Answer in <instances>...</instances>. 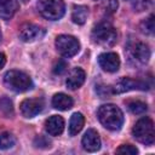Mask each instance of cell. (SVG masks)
Wrapping results in <instances>:
<instances>
[{
	"instance_id": "24",
	"label": "cell",
	"mask_w": 155,
	"mask_h": 155,
	"mask_svg": "<svg viewBox=\"0 0 155 155\" xmlns=\"http://www.w3.org/2000/svg\"><path fill=\"white\" fill-rule=\"evenodd\" d=\"M34 144H35V147H38V148H50L51 142H50L48 139H46L45 137L39 136V137H36V138H35Z\"/></svg>"
},
{
	"instance_id": "8",
	"label": "cell",
	"mask_w": 155,
	"mask_h": 155,
	"mask_svg": "<svg viewBox=\"0 0 155 155\" xmlns=\"http://www.w3.org/2000/svg\"><path fill=\"white\" fill-rule=\"evenodd\" d=\"M19 39L24 42H33L41 39L45 35V29L34 24V23H24L19 27L18 30Z\"/></svg>"
},
{
	"instance_id": "28",
	"label": "cell",
	"mask_w": 155,
	"mask_h": 155,
	"mask_svg": "<svg viewBox=\"0 0 155 155\" xmlns=\"http://www.w3.org/2000/svg\"><path fill=\"white\" fill-rule=\"evenodd\" d=\"M0 40H1V30H0Z\"/></svg>"
},
{
	"instance_id": "25",
	"label": "cell",
	"mask_w": 155,
	"mask_h": 155,
	"mask_svg": "<svg viewBox=\"0 0 155 155\" xmlns=\"http://www.w3.org/2000/svg\"><path fill=\"white\" fill-rule=\"evenodd\" d=\"M65 69H67V63L63 61H58V63L53 68V73L54 74H63L65 71Z\"/></svg>"
},
{
	"instance_id": "3",
	"label": "cell",
	"mask_w": 155,
	"mask_h": 155,
	"mask_svg": "<svg viewBox=\"0 0 155 155\" xmlns=\"http://www.w3.org/2000/svg\"><path fill=\"white\" fill-rule=\"evenodd\" d=\"M5 86L13 92H25L33 88V81L28 74L21 70H8L4 75Z\"/></svg>"
},
{
	"instance_id": "1",
	"label": "cell",
	"mask_w": 155,
	"mask_h": 155,
	"mask_svg": "<svg viewBox=\"0 0 155 155\" xmlns=\"http://www.w3.org/2000/svg\"><path fill=\"white\" fill-rule=\"evenodd\" d=\"M99 122L110 131H117L124 125V114L115 104H103L97 111Z\"/></svg>"
},
{
	"instance_id": "4",
	"label": "cell",
	"mask_w": 155,
	"mask_h": 155,
	"mask_svg": "<svg viewBox=\"0 0 155 155\" xmlns=\"http://www.w3.org/2000/svg\"><path fill=\"white\" fill-rule=\"evenodd\" d=\"M132 134L139 143L151 145L155 140V130L153 120L148 116L139 119L132 128Z\"/></svg>"
},
{
	"instance_id": "19",
	"label": "cell",
	"mask_w": 155,
	"mask_h": 155,
	"mask_svg": "<svg viewBox=\"0 0 155 155\" xmlns=\"http://www.w3.org/2000/svg\"><path fill=\"white\" fill-rule=\"evenodd\" d=\"M15 144H16V138L12 133L10 132L0 133V149L1 150H7L12 148Z\"/></svg>"
},
{
	"instance_id": "18",
	"label": "cell",
	"mask_w": 155,
	"mask_h": 155,
	"mask_svg": "<svg viewBox=\"0 0 155 155\" xmlns=\"http://www.w3.org/2000/svg\"><path fill=\"white\" fill-rule=\"evenodd\" d=\"M87 16H88V8L82 5L75 6L71 12V19L76 24H84L87 19Z\"/></svg>"
},
{
	"instance_id": "20",
	"label": "cell",
	"mask_w": 155,
	"mask_h": 155,
	"mask_svg": "<svg viewBox=\"0 0 155 155\" xmlns=\"http://www.w3.org/2000/svg\"><path fill=\"white\" fill-rule=\"evenodd\" d=\"M127 108L132 114L139 115V114H143L147 111L148 105L142 101H130V102H127Z\"/></svg>"
},
{
	"instance_id": "17",
	"label": "cell",
	"mask_w": 155,
	"mask_h": 155,
	"mask_svg": "<svg viewBox=\"0 0 155 155\" xmlns=\"http://www.w3.org/2000/svg\"><path fill=\"white\" fill-rule=\"evenodd\" d=\"M84 124H85L84 115L81 113H74L70 117V121H69V134L70 136L78 134L82 130Z\"/></svg>"
},
{
	"instance_id": "11",
	"label": "cell",
	"mask_w": 155,
	"mask_h": 155,
	"mask_svg": "<svg viewBox=\"0 0 155 155\" xmlns=\"http://www.w3.org/2000/svg\"><path fill=\"white\" fill-rule=\"evenodd\" d=\"M98 63L103 70L108 73H114L120 67V58L115 52H104L99 54Z\"/></svg>"
},
{
	"instance_id": "7",
	"label": "cell",
	"mask_w": 155,
	"mask_h": 155,
	"mask_svg": "<svg viewBox=\"0 0 155 155\" xmlns=\"http://www.w3.org/2000/svg\"><path fill=\"white\" fill-rule=\"evenodd\" d=\"M54 45H56L57 51L63 57H67V58L75 56L80 51V42H79V40L76 38L71 36V35H65V34L58 35L56 38Z\"/></svg>"
},
{
	"instance_id": "27",
	"label": "cell",
	"mask_w": 155,
	"mask_h": 155,
	"mask_svg": "<svg viewBox=\"0 0 155 155\" xmlns=\"http://www.w3.org/2000/svg\"><path fill=\"white\" fill-rule=\"evenodd\" d=\"M22 1H24V2H28V1H29V0H22Z\"/></svg>"
},
{
	"instance_id": "9",
	"label": "cell",
	"mask_w": 155,
	"mask_h": 155,
	"mask_svg": "<svg viewBox=\"0 0 155 155\" xmlns=\"http://www.w3.org/2000/svg\"><path fill=\"white\" fill-rule=\"evenodd\" d=\"M148 84L142 80L122 78L120 79L113 87V93H124L132 90H148Z\"/></svg>"
},
{
	"instance_id": "12",
	"label": "cell",
	"mask_w": 155,
	"mask_h": 155,
	"mask_svg": "<svg viewBox=\"0 0 155 155\" xmlns=\"http://www.w3.org/2000/svg\"><path fill=\"white\" fill-rule=\"evenodd\" d=\"M81 144H82V148L88 153H94V151L99 150V148H101V138H99L98 132L96 130H93V128H88L85 132V134L82 136Z\"/></svg>"
},
{
	"instance_id": "5",
	"label": "cell",
	"mask_w": 155,
	"mask_h": 155,
	"mask_svg": "<svg viewBox=\"0 0 155 155\" xmlns=\"http://www.w3.org/2000/svg\"><path fill=\"white\" fill-rule=\"evenodd\" d=\"M38 10L46 19L57 21L63 17L65 12V5L63 0H39Z\"/></svg>"
},
{
	"instance_id": "15",
	"label": "cell",
	"mask_w": 155,
	"mask_h": 155,
	"mask_svg": "<svg viewBox=\"0 0 155 155\" xmlns=\"http://www.w3.org/2000/svg\"><path fill=\"white\" fill-rule=\"evenodd\" d=\"M19 4L17 0H0V18L10 19L18 11Z\"/></svg>"
},
{
	"instance_id": "16",
	"label": "cell",
	"mask_w": 155,
	"mask_h": 155,
	"mask_svg": "<svg viewBox=\"0 0 155 155\" xmlns=\"http://www.w3.org/2000/svg\"><path fill=\"white\" fill-rule=\"evenodd\" d=\"M73 98L65 93H56L52 98V105L58 110H68L73 107Z\"/></svg>"
},
{
	"instance_id": "13",
	"label": "cell",
	"mask_w": 155,
	"mask_h": 155,
	"mask_svg": "<svg viewBox=\"0 0 155 155\" xmlns=\"http://www.w3.org/2000/svg\"><path fill=\"white\" fill-rule=\"evenodd\" d=\"M85 79H86V73L84 71V69L78 68V67L73 68L65 81L67 87L70 90H76L82 86V84L85 82Z\"/></svg>"
},
{
	"instance_id": "2",
	"label": "cell",
	"mask_w": 155,
	"mask_h": 155,
	"mask_svg": "<svg viewBox=\"0 0 155 155\" xmlns=\"http://www.w3.org/2000/svg\"><path fill=\"white\" fill-rule=\"evenodd\" d=\"M91 39L96 45H99L102 47H110L116 42L117 33L110 23L101 22L92 29Z\"/></svg>"
},
{
	"instance_id": "22",
	"label": "cell",
	"mask_w": 155,
	"mask_h": 155,
	"mask_svg": "<svg viewBox=\"0 0 155 155\" xmlns=\"http://www.w3.org/2000/svg\"><path fill=\"white\" fill-rule=\"evenodd\" d=\"M154 28H155V24H154V15H150L147 19H144L140 23V29L145 34H150L151 35L154 33Z\"/></svg>"
},
{
	"instance_id": "10",
	"label": "cell",
	"mask_w": 155,
	"mask_h": 155,
	"mask_svg": "<svg viewBox=\"0 0 155 155\" xmlns=\"http://www.w3.org/2000/svg\"><path fill=\"white\" fill-rule=\"evenodd\" d=\"M19 108L24 117H34L44 109V101L41 98H27L21 103Z\"/></svg>"
},
{
	"instance_id": "26",
	"label": "cell",
	"mask_w": 155,
	"mask_h": 155,
	"mask_svg": "<svg viewBox=\"0 0 155 155\" xmlns=\"http://www.w3.org/2000/svg\"><path fill=\"white\" fill-rule=\"evenodd\" d=\"M5 63H6V56H5L2 52H0V69L4 68Z\"/></svg>"
},
{
	"instance_id": "23",
	"label": "cell",
	"mask_w": 155,
	"mask_h": 155,
	"mask_svg": "<svg viewBox=\"0 0 155 155\" xmlns=\"http://www.w3.org/2000/svg\"><path fill=\"white\" fill-rule=\"evenodd\" d=\"M116 154H124V155H136L138 154V149L131 144H122L116 149Z\"/></svg>"
},
{
	"instance_id": "14",
	"label": "cell",
	"mask_w": 155,
	"mask_h": 155,
	"mask_svg": "<svg viewBox=\"0 0 155 155\" xmlns=\"http://www.w3.org/2000/svg\"><path fill=\"white\" fill-rule=\"evenodd\" d=\"M45 130L50 136H59L64 130V120L59 115H52L45 121Z\"/></svg>"
},
{
	"instance_id": "6",
	"label": "cell",
	"mask_w": 155,
	"mask_h": 155,
	"mask_svg": "<svg viewBox=\"0 0 155 155\" xmlns=\"http://www.w3.org/2000/svg\"><path fill=\"white\" fill-rule=\"evenodd\" d=\"M126 54L128 61L133 65H143L148 63L150 58V48L145 42H132L126 48Z\"/></svg>"
},
{
	"instance_id": "21",
	"label": "cell",
	"mask_w": 155,
	"mask_h": 155,
	"mask_svg": "<svg viewBox=\"0 0 155 155\" xmlns=\"http://www.w3.org/2000/svg\"><path fill=\"white\" fill-rule=\"evenodd\" d=\"M0 111L6 117H10V116L13 115V104H12V101L10 98H7L6 96H4L0 99Z\"/></svg>"
}]
</instances>
